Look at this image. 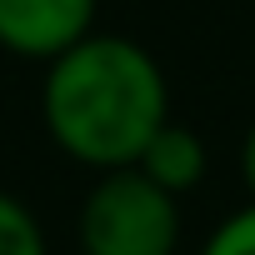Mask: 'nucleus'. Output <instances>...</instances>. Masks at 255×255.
Masks as SVG:
<instances>
[{
	"label": "nucleus",
	"mask_w": 255,
	"mask_h": 255,
	"mask_svg": "<svg viewBox=\"0 0 255 255\" xmlns=\"http://www.w3.org/2000/svg\"><path fill=\"white\" fill-rule=\"evenodd\" d=\"M40 115L60 155L90 170H120L135 165L170 120V85L140 40L90 30L45 60Z\"/></svg>",
	"instance_id": "obj_1"
},
{
	"label": "nucleus",
	"mask_w": 255,
	"mask_h": 255,
	"mask_svg": "<svg viewBox=\"0 0 255 255\" xmlns=\"http://www.w3.org/2000/svg\"><path fill=\"white\" fill-rule=\"evenodd\" d=\"M80 255H175L180 250V195L155 185L140 165L100 170L80 220Z\"/></svg>",
	"instance_id": "obj_2"
},
{
	"label": "nucleus",
	"mask_w": 255,
	"mask_h": 255,
	"mask_svg": "<svg viewBox=\"0 0 255 255\" xmlns=\"http://www.w3.org/2000/svg\"><path fill=\"white\" fill-rule=\"evenodd\" d=\"M100 0H0V50L20 60H55L95 30Z\"/></svg>",
	"instance_id": "obj_3"
},
{
	"label": "nucleus",
	"mask_w": 255,
	"mask_h": 255,
	"mask_svg": "<svg viewBox=\"0 0 255 255\" xmlns=\"http://www.w3.org/2000/svg\"><path fill=\"white\" fill-rule=\"evenodd\" d=\"M155 185H165L170 195H185V190H195L200 180H205V140L195 135V130H185V125H175V120H165L160 130L150 135V145H145V155L135 160Z\"/></svg>",
	"instance_id": "obj_4"
},
{
	"label": "nucleus",
	"mask_w": 255,
	"mask_h": 255,
	"mask_svg": "<svg viewBox=\"0 0 255 255\" xmlns=\"http://www.w3.org/2000/svg\"><path fill=\"white\" fill-rule=\"evenodd\" d=\"M0 255H50L40 220L10 190H0Z\"/></svg>",
	"instance_id": "obj_5"
},
{
	"label": "nucleus",
	"mask_w": 255,
	"mask_h": 255,
	"mask_svg": "<svg viewBox=\"0 0 255 255\" xmlns=\"http://www.w3.org/2000/svg\"><path fill=\"white\" fill-rule=\"evenodd\" d=\"M200 255H255V200L245 210H235L230 220H220L210 230V240L200 245Z\"/></svg>",
	"instance_id": "obj_6"
},
{
	"label": "nucleus",
	"mask_w": 255,
	"mask_h": 255,
	"mask_svg": "<svg viewBox=\"0 0 255 255\" xmlns=\"http://www.w3.org/2000/svg\"><path fill=\"white\" fill-rule=\"evenodd\" d=\"M240 175H245V190H250V200H255V125H250V135H245V145H240Z\"/></svg>",
	"instance_id": "obj_7"
}]
</instances>
